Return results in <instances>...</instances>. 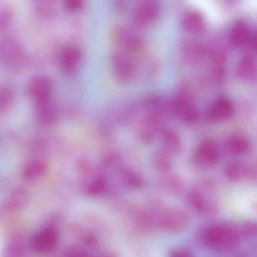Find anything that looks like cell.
<instances>
[{"mask_svg": "<svg viewBox=\"0 0 257 257\" xmlns=\"http://www.w3.org/2000/svg\"><path fill=\"white\" fill-rule=\"evenodd\" d=\"M237 231L227 225H214L209 227L204 234V241L209 247L216 250H230L238 243Z\"/></svg>", "mask_w": 257, "mask_h": 257, "instance_id": "obj_1", "label": "cell"}, {"mask_svg": "<svg viewBox=\"0 0 257 257\" xmlns=\"http://www.w3.org/2000/svg\"><path fill=\"white\" fill-rule=\"evenodd\" d=\"M111 64L114 76L121 83H128L136 76L138 65L131 52L120 48L114 51L111 55Z\"/></svg>", "mask_w": 257, "mask_h": 257, "instance_id": "obj_2", "label": "cell"}, {"mask_svg": "<svg viewBox=\"0 0 257 257\" xmlns=\"http://www.w3.org/2000/svg\"><path fill=\"white\" fill-rule=\"evenodd\" d=\"M0 58L9 68L18 70L25 64V55L20 43L11 37L4 39L0 43Z\"/></svg>", "mask_w": 257, "mask_h": 257, "instance_id": "obj_3", "label": "cell"}, {"mask_svg": "<svg viewBox=\"0 0 257 257\" xmlns=\"http://www.w3.org/2000/svg\"><path fill=\"white\" fill-rule=\"evenodd\" d=\"M53 82L46 75H36L28 81L27 92L34 103L52 99Z\"/></svg>", "mask_w": 257, "mask_h": 257, "instance_id": "obj_4", "label": "cell"}, {"mask_svg": "<svg viewBox=\"0 0 257 257\" xmlns=\"http://www.w3.org/2000/svg\"><path fill=\"white\" fill-rule=\"evenodd\" d=\"M114 39L120 49L133 53L142 49L144 40L141 34L130 27H118L114 31Z\"/></svg>", "mask_w": 257, "mask_h": 257, "instance_id": "obj_5", "label": "cell"}, {"mask_svg": "<svg viewBox=\"0 0 257 257\" xmlns=\"http://www.w3.org/2000/svg\"><path fill=\"white\" fill-rule=\"evenodd\" d=\"M161 13L160 4L157 1L147 0L138 3L134 9L133 20L138 26H147L154 23Z\"/></svg>", "mask_w": 257, "mask_h": 257, "instance_id": "obj_6", "label": "cell"}, {"mask_svg": "<svg viewBox=\"0 0 257 257\" xmlns=\"http://www.w3.org/2000/svg\"><path fill=\"white\" fill-rule=\"evenodd\" d=\"M220 159V151L217 144L211 140L204 141L195 150V162L201 168L213 167Z\"/></svg>", "mask_w": 257, "mask_h": 257, "instance_id": "obj_7", "label": "cell"}, {"mask_svg": "<svg viewBox=\"0 0 257 257\" xmlns=\"http://www.w3.org/2000/svg\"><path fill=\"white\" fill-rule=\"evenodd\" d=\"M59 233L58 228L49 225L36 233L31 240V246L39 252H49L58 246Z\"/></svg>", "mask_w": 257, "mask_h": 257, "instance_id": "obj_8", "label": "cell"}, {"mask_svg": "<svg viewBox=\"0 0 257 257\" xmlns=\"http://www.w3.org/2000/svg\"><path fill=\"white\" fill-rule=\"evenodd\" d=\"M179 50L182 58L189 64H198L204 61L206 49L200 42L190 38H184L180 41Z\"/></svg>", "mask_w": 257, "mask_h": 257, "instance_id": "obj_9", "label": "cell"}, {"mask_svg": "<svg viewBox=\"0 0 257 257\" xmlns=\"http://www.w3.org/2000/svg\"><path fill=\"white\" fill-rule=\"evenodd\" d=\"M173 112L183 121L195 122L198 118V111L193 101L184 94L176 96L171 103Z\"/></svg>", "mask_w": 257, "mask_h": 257, "instance_id": "obj_10", "label": "cell"}, {"mask_svg": "<svg viewBox=\"0 0 257 257\" xmlns=\"http://www.w3.org/2000/svg\"><path fill=\"white\" fill-rule=\"evenodd\" d=\"M234 114V106L232 102L227 97L216 99L207 109V118L214 122L228 121Z\"/></svg>", "mask_w": 257, "mask_h": 257, "instance_id": "obj_11", "label": "cell"}, {"mask_svg": "<svg viewBox=\"0 0 257 257\" xmlns=\"http://www.w3.org/2000/svg\"><path fill=\"white\" fill-rule=\"evenodd\" d=\"M82 58V50L78 46H67L61 50L58 62L64 73H71L77 68Z\"/></svg>", "mask_w": 257, "mask_h": 257, "instance_id": "obj_12", "label": "cell"}, {"mask_svg": "<svg viewBox=\"0 0 257 257\" xmlns=\"http://www.w3.org/2000/svg\"><path fill=\"white\" fill-rule=\"evenodd\" d=\"M35 115L37 121L42 125L53 124L58 118V110L52 99L35 103Z\"/></svg>", "mask_w": 257, "mask_h": 257, "instance_id": "obj_13", "label": "cell"}, {"mask_svg": "<svg viewBox=\"0 0 257 257\" xmlns=\"http://www.w3.org/2000/svg\"><path fill=\"white\" fill-rule=\"evenodd\" d=\"M189 223V217L181 210H171L162 214L161 224L166 229L172 231L183 230Z\"/></svg>", "mask_w": 257, "mask_h": 257, "instance_id": "obj_14", "label": "cell"}, {"mask_svg": "<svg viewBox=\"0 0 257 257\" xmlns=\"http://www.w3.org/2000/svg\"><path fill=\"white\" fill-rule=\"evenodd\" d=\"M181 23L183 29L193 35H199L206 30V22L202 15L194 10H189L183 14Z\"/></svg>", "mask_w": 257, "mask_h": 257, "instance_id": "obj_15", "label": "cell"}, {"mask_svg": "<svg viewBox=\"0 0 257 257\" xmlns=\"http://www.w3.org/2000/svg\"><path fill=\"white\" fill-rule=\"evenodd\" d=\"M162 150L168 156L177 154L181 150L182 142L180 136L172 129L165 128L160 134Z\"/></svg>", "mask_w": 257, "mask_h": 257, "instance_id": "obj_16", "label": "cell"}, {"mask_svg": "<svg viewBox=\"0 0 257 257\" xmlns=\"http://www.w3.org/2000/svg\"><path fill=\"white\" fill-rule=\"evenodd\" d=\"M250 143L247 138L240 135H233L225 142L224 148L228 154L231 156H242L250 150Z\"/></svg>", "mask_w": 257, "mask_h": 257, "instance_id": "obj_17", "label": "cell"}, {"mask_svg": "<svg viewBox=\"0 0 257 257\" xmlns=\"http://www.w3.org/2000/svg\"><path fill=\"white\" fill-rule=\"evenodd\" d=\"M238 77L245 82H254L257 79V64L252 57L246 55L242 58L237 65Z\"/></svg>", "mask_w": 257, "mask_h": 257, "instance_id": "obj_18", "label": "cell"}, {"mask_svg": "<svg viewBox=\"0 0 257 257\" xmlns=\"http://www.w3.org/2000/svg\"><path fill=\"white\" fill-rule=\"evenodd\" d=\"M250 29L245 22L234 24L229 33V41L234 47H241L249 41Z\"/></svg>", "mask_w": 257, "mask_h": 257, "instance_id": "obj_19", "label": "cell"}, {"mask_svg": "<svg viewBox=\"0 0 257 257\" xmlns=\"http://www.w3.org/2000/svg\"><path fill=\"white\" fill-rule=\"evenodd\" d=\"M225 177L233 182L241 181L249 177V165L240 162H230L225 168Z\"/></svg>", "mask_w": 257, "mask_h": 257, "instance_id": "obj_20", "label": "cell"}, {"mask_svg": "<svg viewBox=\"0 0 257 257\" xmlns=\"http://www.w3.org/2000/svg\"><path fill=\"white\" fill-rule=\"evenodd\" d=\"M47 165L40 159L30 161L25 165L23 169V176L26 180H37L46 173Z\"/></svg>", "mask_w": 257, "mask_h": 257, "instance_id": "obj_21", "label": "cell"}, {"mask_svg": "<svg viewBox=\"0 0 257 257\" xmlns=\"http://www.w3.org/2000/svg\"><path fill=\"white\" fill-rule=\"evenodd\" d=\"M14 93L10 86H4L0 92V108L2 112L8 110L13 104Z\"/></svg>", "mask_w": 257, "mask_h": 257, "instance_id": "obj_22", "label": "cell"}, {"mask_svg": "<svg viewBox=\"0 0 257 257\" xmlns=\"http://www.w3.org/2000/svg\"><path fill=\"white\" fill-rule=\"evenodd\" d=\"M107 187V180L103 177L96 178L88 186V192L92 195H98L103 191H106Z\"/></svg>", "mask_w": 257, "mask_h": 257, "instance_id": "obj_23", "label": "cell"}, {"mask_svg": "<svg viewBox=\"0 0 257 257\" xmlns=\"http://www.w3.org/2000/svg\"><path fill=\"white\" fill-rule=\"evenodd\" d=\"M156 164L159 169L162 171H167L171 167V162H170L169 156L163 151L158 153L156 156Z\"/></svg>", "mask_w": 257, "mask_h": 257, "instance_id": "obj_24", "label": "cell"}, {"mask_svg": "<svg viewBox=\"0 0 257 257\" xmlns=\"http://www.w3.org/2000/svg\"><path fill=\"white\" fill-rule=\"evenodd\" d=\"M84 3L81 0H66L64 7L69 12H76L83 7Z\"/></svg>", "mask_w": 257, "mask_h": 257, "instance_id": "obj_25", "label": "cell"}, {"mask_svg": "<svg viewBox=\"0 0 257 257\" xmlns=\"http://www.w3.org/2000/svg\"><path fill=\"white\" fill-rule=\"evenodd\" d=\"M11 12L7 10H2L0 12V28L3 30L6 27L8 26L11 22Z\"/></svg>", "mask_w": 257, "mask_h": 257, "instance_id": "obj_26", "label": "cell"}, {"mask_svg": "<svg viewBox=\"0 0 257 257\" xmlns=\"http://www.w3.org/2000/svg\"><path fill=\"white\" fill-rule=\"evenodd\" d=\"M170 257H194L190 251L185 249H177L171 252Z\"/></svg>", "mask_w": 257, "mask_h": 257, "instance_id": "obj_27", "label": "cell"}, {"mask_svg": "<svg viewBox=\"0 0 257 257\" xmlns=\"http://www.w3.org/2000/svg\"><path fill=\"white\" fill-rule=\"evenodd\" d=\"M249 178L257 181V162L249 165Z\"/></svg>", "mask_w": 257, "mask_h": 257, "instance_id": "obj_28", "label": "cell"}, {"mask_svg": "<svg viewBox=\"0 0 257 257\" xmlns=\"http://www.w3.org/2000/svg\"><path fill=\"white\" fill-rule=\"evenodd\" d=\"M249 43V45H250V47L254 51H256L257 52V31L251 34Z\"/></svg>", "mask_w": 257, "mask_h": 257, "instance_id": "obj_29", "label": "cell"}]
</instances>
